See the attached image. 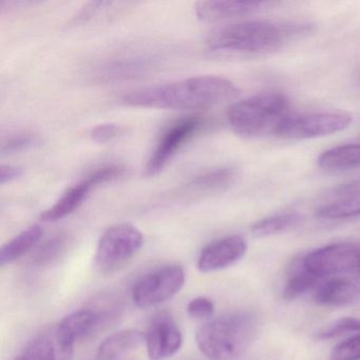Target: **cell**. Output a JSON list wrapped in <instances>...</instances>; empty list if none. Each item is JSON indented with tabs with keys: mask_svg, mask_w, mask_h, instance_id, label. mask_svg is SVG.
<instances>
[{
	"mask_svg": "<svg viewBox=\"0 0 360 360\" xmlns=\"http://www.w3.org/2000/svg\"><path fill=\"white\" fill-rule=\"evenodd\" d=\"M239 92L225 77L203 75L132 90L122 102L136 108L205 110L235 100Z\"/></svg>",
	"mask_w": 360,
	"mask_h": 360,
	"instance_id": "6da1fadb",
	"label": "cell"
},
{
	"mask_svg": "<svg viewBox=\"0 0 360 360\" xmlns=\"http://www.w3.org/2000/svg\"><path fill=\"white\" fill-rule=\"evenodd\" d=\"M259 326L256 314L235 311L204 323L195 334V341L210 360H237L256 340Z\"/></svg>",
	"mask_w": 360,
	"mask_h": 360,
	"instance_id": "7a4b0ae2",
	"label": "cell"
},
{
	"mask_svg": "<svg viewBox=\"0 0 360 360\" xmlns=\"http://www.w3.org/2000/svg\"><path fill=\"white\" fill-rule=\"evenodd\" d=\"M303 25L252 20L229 25L212 33L206 45L212 51L269 54L279 51L292 35L303 32Z\"/></svg>",
	"mask_w": 360,
	"mask_h": 360,
	"instance_id": "3957f363",
	"label": "cell"
},
{
	"mask_svg": "<svg viewBox=\"0 0 360 360\" xmlns=\"http://www.w3.org/2000/svg\"><path fill=\"white\" fill-rule=\"evenodd\" d=\"M290 101L280 92H262L229 107L227 120L235 134L245 138L275 134L279 124L290 115Z\"/></svg>",
	"mask_w": 360,
	"mask_h": 360,
	"instance_id": "277c9868",
	"label": "cell"
},
{
	"mask_svg": "<svg viewBox=\"0 0 360 360\" xmlns=\"http://www.w3.org/2000/svg\"><path fill=\"white\" fill-rule=\"evenodd\" d=\"M142 233L129 223L109 227L98 243L94 264L104 274L115 273L127 264L142 248Z\"/></svg>",
	"mask_w": 360,
	"mask_h": 360,
	"instance_id": "5b68a950",
	"label": "cell"
},
{
	"mask_svg": "<svg viewBox=\"0 0 360 360\" xmlns=\"http://www.w3.org/2000/svg\"><path fill=\"white\" fill-rule=\"evenodd\" d=\"M185 283L181 265L169 264L145 274L132 288V301L141 309L155 307L176 296Z\"/></svg>",
	"mask_w": 360,
	"mask_h": 360,
	"instance_id": "8992f818",
	"label": "cell"
},
{
	"mask_svg": "<svg viewBox=\"0 0 360 360\" xmlns=\"http://www.w3.org/2000/svg\"><path fill=\"white\" fill-rule=\"evenodd\" d=\"M302 264L307 271L321 279L349 273L358 274L360 246L347 242L328 244L309 252L303 258Z\"/></svg>",
	"mask_w": 360,
	"mask_h": 360,
	"instance_id": "52a82bcc",
	"label": "cell"
},
{
	"mask_svg": "<svg viewBox=\"0 0 360 360\" xmlns=\"http://www.w3.org/2000/svg\"><path fill=\"white\" fill-rule=\"evenodd\" d=\"M351 123V115L345 112L288 115L279 124L275 134L280 138L295 140L322 138L347 129Z\"/></svg>",
	"mask_w": 360,
	"mask_h": 360,
	"instance_id": "ba28073f",
	"label": "cell"
},
{
	"mask_svg": "<svg viewBox=\"0 0 360 360\" xmlns=\"http://www.w3.org/2000/svg\"><path fill=\"white\" fill-rule=\"evenodd\" d=\"M203 126L200 117H188L172 124L160 138L145 167V176H155L163 170L174 155L188 143Z\"/></svg>",
	"mask_w": 360,
	"mask_h": 360,
	"instance_id": "9c48e42d",
	"label": "cell"
},
{
	"mask_svg": "<svg viewBox=\"0 0 360 360\" xmlns=\"http://www.w3.org/2000/svg\"><path fill=\"white\" fill-rule=\"evenodd\" d=\"M103 317L94 309H79L60 320L56 330V349L60 360H71L75 340L94 333Z\"/></svg>",
	"mask_w": 360,
	"mask_h": 360,
	"instance_id": "30bf717a",
	"label": "cell"
},
{
	"mask_svg": "<svg viewBox=\"0 0 360 360\" xmlns=\"http://www.w3.org/2000/svg\"><path fill=\"white\" fill-rule=\"evenodd\" d=\"M146 349L150 360H165L178 353L183 337L172 316L160 313L153 318L146 333Z\"/></svg>",
	"mask_w": 360,
	"mask_h": 360,
	"instance_id": "8fae6325",
	"label": "cell"
},
{
	"mask_svg": "<svg viewBox=\"0 0 360 360\" xmlns=\"http://www.w3.org/2000/svg\"><path fill=\"white\" fill-rule=\"evenodd\" d=\"M248 250V244L239 235L227 236L217 240L202 250L198 259L201 273H214L227 269L241 260Z\"/></svg>",
	"mask_w": 360,
	"mask_h": 360,
	"instance_id": "7c38bea8",
	"label": "cell"
},
{
	"mask_svg": "<svg viewBox=\"0 0 360 360\" xmlns=\"http://www.w3.org/2000/svg\"><path fill=\"white\" fill-rule=\"evenodd\" d=\"M314 300L322 307H345L360 300V279L336 276L322 280L314 290Z\"/></svg>",
	"mask_w": 360,
	"mask_h": 360,
	"instance_id": "4fadbf2b",
	"label": "cell"
},
{
	"mask_svg": "<svg viewBox=\"0 0 360 360\" xmlns=\"http://www.w3.org/2000/svg\"><path fill=\"white\" fill-rule=\"evenodd\" d=\"M273 5L265 1H200L195 14L203 22H219L252 15Z\"/></svg>",
	"mask_w": 360,
	"mask_h": 360,
	"instance_id": "5bb4252c",
	"label": "cell"
},
{
	"mask_svg": "<svg viewBox=\"0 0 360 360\" xmlns=\"http://www.w3.org/2000/svg\"><path fill=\"white\" fill-rule=\"evenodd\" d=\"M332 195L334 200L316 212L318 218L340 220L360 216V181L337 187Z\"/></svg>",
	"mask_w": 360,
	"mask_h": 360,
	"instance_id": "9a60e30c",
	"label": "cell"
},
{
	"mask_svg": "<svg viewBox=\"0 0 360 360\" xmlns=\"http://www.w3.org/2000/svg\"><path fill=\"white\" fill-rule=\"evenodd\" d=\"M238 176V170L233 167L208 170L189 181L185 186V193L193 197H203L222 193L235 184Z\"/></svg>",
	"mask_w": 360,
	"mask_h": 360,
	"instance_id": "2e32d148",
	"label": "cell"
},
{
	"mask_svg": "<svg viewBox=\"0 0 360 360\" xmlns=\"http://www.w3.org/2000/svg\"><path fill=\"white\" fill-rule=\"evenodd\" d=\"M96 188L86 176L79 181L77 184L73 185L67 189L66 193L51 206L41 214V220L43 222H56L79 210L84 202L89 197L92 189Z\"/></svg>",
	"mask_w": 360,
	"mask_h": 360,
	"instance_id": "e0dca14e",
	"label": "cell"
},
{
	"mask_svg": "<svg viewBox=\"0 0 360 360\" xmlns=\"http://www.w3.org/2000/svg\"><path fill=\"white\" fill-rule=\"evenodd\" d=\"M146 341V334L136 328L120 330L107 337L98 345V360H117L138 349Z\"/></svg>",
	"mask_w": 360,
	"mask_h": 360,
	"instance_id": "ac0fdd59",
	"label": "cell"
},
{
	"mask_svg": "<svg viewBox=\"0 0 360 360\" xmlns=\"http://www.w3.org/2000/svg\"><path fill=\"white\" fill-rule=\"evenodd\" d=\"M41 236V227L39 225H32L12 238L0 250V265L5 266L11 264L28 254L39 244Z\"/></svg>",
	"mask_w": 360,
	"mask_h": 360,
	"instance_id": "d6986e66",
	"label": "cell"
},
{
	"mask_svg": "<svg viewBox=\"0 0 360 360\" xmlns=\"http://www.w3.org/2000/svg\"><path fill=\"white\" fill-rule=\"evenodd\" d=\"M318 165L328 172H342L360 167V144L340 145L323 151Z\"/></svg>",
	"mask_w": 360,
	"mask_h": 360,
	"instance_id": "ffe728a7",
	"label": "cell"
},
{
	"mask_svg": "<svg viewBox=\"0 0 360 360\" xmlns=\"http://www.w3.org/2000/svg\"><path fill=\"white\" fill-rule=\"evenodd\" d=\"M303 221H304V217L298 212H285V214H275L258 221L252 225L250 231L257 238L273 237V236L294 231L302 224Z\"/></svg>",
	"mask_w": 360,
	"mask_h": 360,
	"instance_id": "44dd1931",
	"label": "cell"
},
{
	"mask_svg": "<svg viewBox=\"0 0 360 360\" xmlns=\"http://www.w3.org/2000/svg\"><path fill=\"white\" fill-rule=\"evenodd\" d=\"M321 281V278L307 271L302 264V267L292 274L286 282L282 297L284 300H295L311 290H315Z\"/></svg>",
	"mask_w": 360,
	"mask_h": 360,
	"instance_id": "7402d4cb",
	"label": "cell"
},
{
	"mask_svg": "<svg viewBox=\"0 0 360 360\" xmlns=\"http://www.w3.org/2000/svg\"><path fill=\"white\" fill-rule=\"evenodd\" d=\"M14 360H58L56 345L48 337L30 341Z\"/></svg>",
	"mask_w": 360,
	"mask_h": 360,
	"instance_id": "603a6c76",
	"label": "cell"
},
{
	"mask_svg": "<svg viewBox=\"0 0 360 360\" xmlns=\"http://www.w3.org/2000/svg\"><path fill=\"white\" fill-rule=\"evenodd\" d=\"M360 332L359 317H345L336 320L316 333L318 340H330L336 337L342 336L347 333Z\"/></svg>",
	"mask_w": 360,
	"mask_h": 360,
	"instance_id": "cb8c5ba5",
	"label": "cell"
},
{
	"mask_svg": "<svg viewBox=\"0 0 360 360\" xmlns=\"http://www.w3.org/2000/svg\"><path fill=\"white\" fill-rule=\"evenodd\" d=\"M41 138L37 134L20 132V134L10 136L3 143L1 155H14V153L29 150V149L41 144Z\"/></svg>",
	"mask_w": 360,
	"mask_h": 360,
	"instance_id": "d4e9b609",
	"label": "cell"
},
{
	"mask_svg": "<svg viewBox=\"0 0 360 360\" xmlns=\"http://www.w3.org/2000/svg\"><path fill=\"white\" fill-rule=\"evenodd\" d=\"M330 360H360V332L335 345Z\"/></svg>",
	"mask_w": 360,
	"mask_h": 360,
	"instance_id": "484cf974",
	"label": "cell"
},
{
	"mask_svg": "<svg viewBox=\"0 0 360 360\" xmlns=\"http://www.w3.org/2000/svg\"><path fill=\"white\" fill-rule=\"evenodd\" d=\"M187 313L195 319H207L214 311V304L210 298L197 297L191 299L187 304Z\"/></svg>",
	"mask_w": 360,
	"mask_h": 360,
	"instance_id": "4316f807",
	"label": "cell"
},
{
	"mask_svg": "<svg viewBox=\"0 0 360 360\" xmlns=\"http://www.w3.org/2000/svg\"><path fill=\"white\" fill-rule=\"evenodd\" d=\"M120 130H121V128L117 124H102V125L92 128L91 131H90V136L94 142L104 144V143L109 142V141L115 139L120 134Z\"/></svg>",
	"mask_w": 360,
	"mask_h": 360,
	"instance_id": "83f0119b",
	"label": "cell"
},
{
	"mask_svg": "<svg viewBox=\"0 0 360 360\" xmlns=\"http://www.w3.org/2000/svg\"><path fill=\"white\" fill-rule=\"evenodd\" d=\"M65 242H66V238L63 237V236H58V237L49 240L47 243L44 244L43 248L37 252V260L39 262L49 261L50 259L56 257L58 252H60V250L64 248Z\"/></svg>",
	"mask_w": 360,
	"mask_h": 360,
	"instance_id": "f1b7e54d",
	"label": "cell"
},
{
	"mask_svg": "<svg viewBox=\"0 0 360 360\" xmlns=\"http://www.w3.org/2000/svg\"><path fill=\"white\" fill-rule=\"evenodd\" d=\"M22 174H24V169L20 166L3 165L0 168V184L4 185L6 183L18 180L22 176Z\"/></svg>",
	"mask_w": 360,
	"mask_h": 360,
	"instance_id": "f546056e",
	"label": "cell"
},
{
	"mask_svg": "<svg viewBox=\"0 0 360 360\" xmlns=\"http://www.w3.org/2000/svg\"><path fill=\"white\" fill-rule=\"evenodd\" d=\"M358 274H359V275H360V267H359V271H358Z\"/></svg>",
	"mask_w": 360,
	"mask_h": 360,
	"instance_id": "4dcf8cb0",
	"label": "cell"
}]
</instances>
